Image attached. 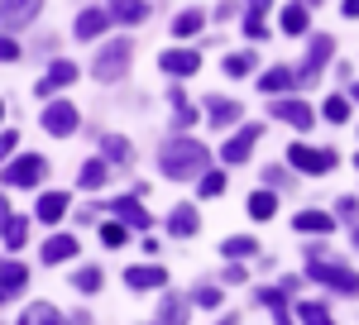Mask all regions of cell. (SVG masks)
<instances>
[{
  "label": "cell",
  "instance_id": "35",
  "mask_svg": "<svg viewBox=\"0 0 359 325\" xmlns=\"http://www.w3.org/2000/svg\"><path fill=\"white\" fill-rule=\"evenodd\" d=\"M326 316H331V311H326V306H316V301H302V306H297V321H326Z\"/></svg>",
  "mask_w": 359,
  "mask_h": 325
},
{
  "label": "cell",
  "instance_id": "50",
  "mask_svg": "<svg viewBox=\"0 0 359 325\" xmlns=\"http://www.w3.org/2000/svg\"><path fill=\"white\" fill-rule=\"evenodd\" d=\"M355 167H359V158H355Z\"/></svg>",
  "mask_w": 359,
  "mask_h": 325
},
{
  "label": "cell",
  "instance_id": "42",
  "mask_svg": "<svg viewBox=\"0 0 359 325\" xmlns=\"http://www.w3.org/2000/svg\"><path fill=\"white\" fill-rule=\"evenodd\" d=\"M340 216L350 220V225H359V201H355V196H345V201H340Z\"/></svg>",
  "mask_w": 359,
  "mask_h": 325
},
{
  "label": "cell",
  "instance_id": "20",
  "mask_svg": "<svg viewBox=\"0 0 359 325\" xmlns=\"http://www.w3.org/2000/svg\"><path fill=\"white\" fill-rule=\"evenodd\" d=\"M106 177H111V167H106V162H101V158H91V162H86V167H82V172H77V182H82L86 191L106 187Z\"/></svg>",
  "mask_w": 359,
  "mask_h": 325
},
{
  "label": "cell",
  "instance_id": "14",
  "mask_svg": "<svg viewBox=\"0 0 359 325\" xmlns=\"http://www.w3.org/2000/svg\"><path fill=\"white\" fill-rule=\"evenodd\" d=\"M62 216H67V191H48V196H39V220H43V225H57Z\"/></svg>",
  "mask_w": 359,
  "mask_h": 325
},
{
  "label": "cell",
  "instance_id": "9",
  "mask_svg": "<svg viewBox=\"0 0 359 325\" xmlns=\"http://www.w3.org/2000/svg\"><path fill=\"white\" fill-rule=\"evenodd\" d=\"M43 0H0V25H29Z\"/></svg>",
  "mask_w": 359,
  "mask_h": 325
},
{
  "label": "cell",
  "instance_id": "11",
  "mask_svg": "<svg viewBox=\"0 0 359 325\" xmlns=\"http://www.w3.org/2000/svg\"><path fill=\"white\" fill-rule=\"evenodd\" d=\"M196 67H201V53H192V48H172V53H163V72H172V77H192Z\"/></svg>",
  "mask_w": 359,
  "mask_h": 325
},
{
  "label": "cell",
  "instance_id": "19",
  "mask_svg": "<svg viewBox=\"0 0 359 325\" xmlns=\"http://www.w3.org/2000/svg\"><path fill=\"white\" fill-rule=\"evenodd\" d=\"M297 230H302V235H331L335 220L321 216V211H302V216H297Z\"/></svg>",
  "mask_w": 359,
  "mask_h": 325
},
{
  "label": "cell",
  "instance_id": "12",
  "mask_svg": "<svg viewBox=\"0 0 359 325\" xmlns=\"http://www.w3.org/2000/svg\"><path fill=\"white\" fill-rule=\"evenodd\" d=\"M25 263H15V258H0V301L10 297V292H20L25 287Z\"/></svg>",
  "mask_w": 359,
  "mask_h": 325
},
{
  "label": "cell",
  "instance_id": "18",
  "mask_svg": "<svg viewBox=\"0 0 359 325\" xmlns=\"http://www.w3.org/2000/svg\"><path fill=\"white\" fill-rule=\"evenodd\" d=\"M111 15L125 25H139V20H149V5L144 0H111Z\"/></svg>",
  "mask_w": 359,
  "mask_h": 325
},
{
  "label": "cell",
  "instance_id": "17",
  "mask_svg": "<svg viewBox=\"0 0 359 325\" xmlns=\"http://www.w3.org/2000/svg\"><path fill=\"white\" fill-rule=\"evenodd\" d=\"M72 77H77V67H72V62H53V67H48V77L39 81V96H48V91H57V86H67Z\"/></svg>",
  "mask_w": 359,
  "mask_h": 325
},
{
  "label": "cell",
  "instance_id": "24",
  "mask_svg": "<svg viewBox=\"0 0 359 325\" xmlns=\"http://www.w3.org/2000/svg\"><path fill=\"white\" fill-rule=\"evenodd\" d=\"M206 110H211L216 125H230V120L240 115V106H235V101H221V96H206Z\"/></svg>",
  "mask_w": 359,
  "mask_h": 325
},
{
  "label": "cell",
  "instance_id": "31",
  "mask_svg": "<svg viewBox=\"0 0 359 325\" xmlns=\"http://www.w3.org/2000/svg\"><path fill=\"white\" fill-rule=\"evenodd\" d=\"M43 321H57V306L39 301V306H29V311H25V325H43Z\"/></svg>",
  "mask_w": 359,
  "mask_h": 325
},
{
  "label": "cell",
  "instance_id": "39",
  "mask_svg": "<svg viewBox=\"0 0 359 325\" xmlns=\"http://www.w3.org/2000/svg\"><path fill=\"white\" fill-rule=\"evenodd\" d=\"M221 191H225V177H221V172L201 177V196H221Z\"/></svg>",
  "mask_w": 359,
  "mask_h": 325
},
{
  "label": "cell",
  "instance_id": "48",
  "mask_svg": "<svg viewBox=\"0 0 359 325\" xmlns=\"http://www.w3.org/2000/svg\"><path fill=\"white\" fill-rule=\"evenodd\" d=\"M355 244H359V225H355Z\"/></svg>",
  "mask_w": 359,
  "mask_h": 325
},
{
  "label": "cell",
  "instance_id": "7",
  "mask_svg": "<svg viewBox=\"0 0 359 325\" xmlns=\"http://www.w3.org/2000/svg\"><path fill=\"white\" fill-rule=\"evenodd\" d=\"M259 134H264L259 125H245V130H240V134H235V139H225L221 158H225V162H245L249 153H254V139H259Z\"/></svg>",
  "mask_w": 359,
  "mask_h": 325
},
{
  "label": "cell",
  "instance_id": "40",
  "mask_svg": "<svg viewBox=\"0 0 359 325\" xmlns=\"http://www.w3.org/2000/svg\"><path fill=\"white\" fill-rule=\"evenodd\" d=\"M15 57H20V43H15V39H5V34H0V62H15Z\"/></svg>",
  "mask_w": 359,
  "mask_h": 325
},
{
  "label": "cell",
  "instance_id": "41",
  "mask_svg": "<svg viewBox=\"0 0 359 325\" xmlns=\"http://www.w3.org/2000/svg\"><path fill=\"white\" fill-rule=\"evenodd\" d=\"M245 29H249V39H264V34H269L264 15H249V20H245Z\"/></svg>",
  "mask_w": 359,
  "mask_h": 325
},
{
  "label": "cell",
  "instance_id": "13",
  "mask_svg": "<svg viewBox=\"0 0 359 325\" xmlns=\"http://www.w3.org/2000/svg\"><path fill=\"white\" fill-rule=\"evenodd\" d=\"M273 115L287 120V125H297V130L311 125V106H306V101H273Z\"/></svg>",
  "mask_w": 359,
  "mask_h": 325
},
{
  "label": "cell",
  "instance_id": "32",
  "mask_svg": "<svg viewBox=\"0 0 359 325\" xmlns=\"http://www.w3.org/2000/svg\"><path fill=\"white\" fill-rule=\"evenodd\" d=\"M196 29H201V15H196V10H182V15L172 20V34H182V39H187V34H196Z\"/></svg>",
  "mask_w": 359,
  "mask_h": 325
},
{
  "label": "cell",
  "instance_id": "51",
  "mask_svg": "<svg viewBox=\"0 0 359 325\" xmlns=\"http://www.w3.org/2000/svg\"><path fill=\"white\" fill-rule=\"evenodd\" d=\"M316 5H321V0H316Z\"/></svg>",
  "mask_w": 359,
  "mask_h": 325
},
{
  "label": "cell",
  "instance_id": "6",
  "mask_svg": "<svg viewBox=\"0 0 359 325\" xmlns=\"http://www.w3.org/2000/svg\"><path fill=\"white\" fill-rule=\"evenodd\" d=\"M287 162L302 167V172H326V167H335V153H316V148H306V144H292V148H287Z\"/></svg>",
  "mask_w": 359,
  "mask_h": 325
},
{
  "label": "cell",
  "instance_id": "46",
  "mask_svg": "<svg viewBox=\"0 0 359 325\" xmlns=\"http://www.w3.org/2000/svg\"><path fill=\"white\" fill-rule=\"evenodd\" d=\"M345 15L355 20V15H359V0H345Z\"/></svg>",
  "mask_w": 359,
  "mask_h": 325
},
{
  "label": "cell",
  "instance_id": "4",
  "mask_svg": "<svg viewBox=\"0 0 359 325\" xmlns=\"http://www.w3.org/2000/svg\"><path fill=\"white\" fill-rule=\"evenodd\" d=\"M39 177H43V158H34V153L5 167V187H39Z\"/></svg>",
  "mask_w": 359,
  "mask_h": 325
},
{
  "label": "cell",
  "instance_id": "10",
  "mask_svg": "<svg viewBox=\"0 0 359 325\" xmlns=\"http://www.w3.org/2000/svg\"><path fill=\"white\" fill-rule=\"evenodd\" d=\"M106 211H115V216L125 220V225H135V230H149V225H154V216H149V211L139 206L135 196H120L115 206H106Z\"/></svg>",
  "mask_w": 359,
  "mask_h": 325
},
{
  "label": "cell",
  "instance_id": "3",
  "mask_svg": "<svg viewBox=\"0 0 359 325\" xmlns=\"http://www.w3.org/2000/svg\"><path fill=\"white\" fill-rule=\"evenodd\" d=\"M130 53H135V48H130L125 39H115V43H106V48L96 53V62H91V72H96L101 81H115L120 72H125V67H130Z\"/></svg>",
  "mask_w": 359,
  "mask_h": 325
},
{
  "label": "cell",
  "instance_id": "33",
  "mask_svg": "<svg viewBox=\"0 0 359 325\" xmlns=\"http://www.w3.org/2000/svg\"><path fill=\"white\" fill-rule=\"evenodd\" d=\"M326 120H331V125H345V120H350V101H345V96H331V101H326Z\"/></svg>",
  "mask_w": 359,
  "mask_h": 325
},
{
  "label": "cell",
  "instance_id": "21",
  "mask_svg": "<svg viewBox=\"0 0 359 325\" xmlns=\"http://www.w3.org/2000/svg\"><path fill=\"white\" fill-rule=\"evenodd\" d=\"M331 34H321V39H316V43H311V57H306V77H316V72H321V67H326V57H331Z\"/></svg>",
  "mask_w": 359,
  "mask_h": 325
},
{
  "label": "cell",
  "instance_id": "27",
  "mask_svg": "<svg viewBox=\"0 0 359 325\" xmlns=\"http://www.w3.org/2000/svg\"><path fill=\"white\" fill-rule=\"evenodd\" d=\"M101 148H106L115 162H130V158H135V148H130L125 139H115V134H101Z\"/></svg>",
  "mask_w": 359,
  "mask_h": 325
},
{
  "label": "cell",
  "instance_id": "29",
  "mask_svg": "<svg viewBox=\"0 0 359 325\" xmlns=\"http://www.w3.org/2000/svg\"><path fill=\"white\" fill-rule=\"evenodd\" d=\"M101 240L111 244V249H120V244L130 240V225H125V220H111V225H101Z\"/></svg>",
  "mask_w": 359,
  "mask_h": 325
},
{
  "label": "cell",
  "instance_id": "22",
  "mask_svg": "<svg viewBox=\"0 0 359 325\" xmlns=\"http://www.w3.org/2000/svg\"><path fill=\"white\" fill-rule=\"evenodd\" d=\"M168 230H172V235H196V211L192 206H177V211L168 216Z\"/></svg>",
  "mask_w": 359,
  "mask_h": 325
},
{
  "label": "cell",
  "instance_id": "37",
  "mask_svg": "<svg viewBox=\"0 0 359 325\" xmlns=\"http://www.w3.org/2000/svg\"><path fill=\"white\" fill-rule=\"evenodd\" d=\"M0 235H5V244H25L29 225H25V220H15V216H10V225H5V230H0Z\"/></svg>",
  "mask_w": 359,
  "mask_h": 325
},
{
  "label": "cell",
  "instance_id": "16",
  "mask_svg": "<svg viewBox=\"0 0 359 325\" xmlns=\"http://www.w3.org/2000/svg\"><path fill=\"white\" fill-rule=\"evenodd\" d=\"M106 25H111V15L82 10V15H77V39H96V34H106Z\"/></svg>",
  "mask_w": 359,
  "mask_h": 325
},
{
  "label": "cell",
  "instance_id": "23",
  "mask_svg": "<svg viewBox=\"0 0 359 325\" xmlns=\"http://www.w3.org/2000/svg\"><path fill=\"white\" fill-rule=\"evenodd\" d=\"M278 211V196L273 191H254V196H249V216L254 220H269Z\"/></svg>",
  "mask_w": 359,
  "mask_h": 325
},
{
  "label": "cell",
  "instance_id": "36",
  "mask_svg": "<svg viewBox=\"0 0 359 325\" xmlns=\"http://www.w3.org/2000/svg\"><path fill=\"white\" fill-rule=\"evenodd\" d=\"M196 306H206V311H216V306H221V287H196Z\"/></svg>",
  "mask_w": 359,
  "mask_h": 325
},
{
  "label": "cell",
  "instance_id": "34",
  "mask_svg": "<svg viewBox=\"0 0 359 325\" xmlns=\"http://www.w3.org/2000/svg\"><path fill=\"white\" fill-rule=\"evenodd\" d=\"M72 287H77V292H96V287H101V268H82L72 277Z\"/></svg>",
  "mask_w": 359,
  "mask_h": 325
},
{
  "label": "cell",
  "instance_id": "1",
  "mask_svg": "<svg viewBox=\"0 0 359 325\" xmlns=\"http://www.w3.org/2000/svg\"><path fill=\"white\" fill-rule=\"evenodd\" d=\"M158 167H163V177L182 182V177H192V172L206 167V144H196V139H187V134L168 139L163 148H158Z\"/></svg>",
  "mask_w": 359,
  "mask_h": 325
},
{
  "label": "cell",
  "instance_id": "45",
  "mask_svg": "<svg viewBox=\"0 0 359 325\" xmlns=\"http://www.w3.org/2000/svg\"><path fill=\"white\" fill-rule=\"evenodd\" d=\"M269 10V0H249V15H264Z\"/></svg>",
  "mask_w": 359,
  "mask_h": 325
},
{
  "label": "cell",
  "instance_id": "28",
  "mask_svg": "<svg viewBox=\"0 0 359 325\" xmlns=\"http://www.w3.org/2000/svg\"><path fill=\"white\" fill-rule=\"evenodd\" d=\"M259 86H264V91H287V86H292V72H287V67H273V72L259 77Z\"/></svg>",
  "mask_w": 359,
  "mask_h": 325
},
{
  "label": "cell",
  "instance_id": "44",
  "mask_svg": "<svg viewBox=\"0 0 359 325\" xmlns=\"http://www.w3.org/2000/svg\"><path fill=\"white\" fill-rule=\"evenodd\" d=\"M10 148H15V134H0V158H5Z\"/></svg>",
  "mask_w": 359,
  "mask_h": 325
},
{
  "label": "cell",
  "instance_id": "38",
  "mask_svg": "<svg viewBox=\"0 0 359 325\" xmlns=\"http://www.w3.org/2000/svg\"><path fill=\"white\" fill-rule=\"evenodd\" d=\"M264 306H273L278 321H283V316H287V292H283V287H278V292H264Z\"/></svg>",
  "mask_w": 359,
  "mask_h": 325
},
{
  "label": "cell",
  "instance_id": "43",
  "mask_svg": "<svg viewBox=\"0 0 359 325\" xmlns=\"http://www.w3.org/2000/svg\"><path fill=\"white\" fill-rule=\"evenodd\" d=\"M5 225H10V201L0 196V230H5Z\"/></svg>",
  "mask_w": 359,
  "mask_h": 325
},
{
  "label": "cell",
  "instance_id": "26",
  "mask_svg": "<svg viewBox=\"0 0 359 325\" xmlns=\"http://www.w3.org/2000/svg\"><path fill=\"white\" fill-rule=\"evenodd\" d=\"M306 29V5H287L283 10V34H302Z\"/></svg>",
  "mask_w": 359,
  "mask_h": 325
},
{
  "label": "cell",
  "instance_id": "30",
  "mask_svg": "<svg viewBox=\"0 0 359 325\" xmlns=\"http://www.w3.org/2000/svg\"><path fill=\"white\" fill-rule=\"evenodd\" d=\"M225 72H230V77H249V72H254V53H235V57H225Z\"/></svg>",
  "mask_w": 359,
  "mask_h": 325
},
{
  "label": "cell",
  "instance_id": "2",
  "mask_svg": "<svg viewBox=\"0 0 359 325\" xmlns=\"http://www.w3.org/2000/svg\"><path fill=\"white\" fill-rule=\"evenodd\" d=\"M306 272H311L321 287H335V292H359V272L345 268V263H335V258H326V254H316V249H311V258H306Z\"/></svg>",
  "mask_w": 359,
  "mask_h": 325
},
{
  "label": "cell",
  "instance_id": "49",
  "mask_svg": "<svg viewBox=\"0 0 359 325\" xmlns=\"http://www.w3.org/2000/svg\"><path fill=\"white\" fill-rule=\"evenodd\" d=\"M0 115H5V101H0Z\"/></svg>",
  "mask_w": 359,
  "mask_h": 325
},
{
  "label": "cell",
  "instance_id": "5",
  "mask_svg": "<svg viewBox=\"0 0 359 325\" xmlns=\"http://www.w3.org/2000/svg\"><path fill=\"white\" fill-rule=\"evenodd\" d=\"M43 130H48V134H72V130H77V106H72V101L43 106Z\"/></svg>",
  "mask_w": 359,
  "mask_h": 325
},
{
  "label": "cell",
  "instance_id": "25",
  "mask_svg": "<svg viewBox=\"0 0 359 325\" xmlns=\"http://www.w3.org/2000/svg\"><path fill=\"white\" fill-rule=\"evenodd\" d=\"M221 254H225V258H249V254H259V244L249 240V235H240V240H225Z\"/></svg>",
  "mask_w": 359,
  "mask_h": 325
},
{
  "label": "cell",
  "instance_id": "47",
  "mask_svg": "<svg viewBox=\"0 0 359 325\" xmlns=\"http://www.w3.org/2000/svg\"><path fill=\"white\" fill-rule=\"evenodd\" d=\"M355 101H359V81H355Z\"/></svg>",
  "mask_w": 359,
  "mask_h": 325
},
{
  "label": "cell",
  "instance_id": "8",
  "mask_svg": "<svg viewBox=\"0 0 359 325\" xmlns=\"http://www.w3.org/2000/svg\"><path fill=\"white\" fill-rule=\"evenodd\" d=\"M125 287H135V292H154V287H168V272L139 263V268H125Z\"/></svg>",
  "mask_w": 359,
  "mask_h": 325
},
{
  "label": "cell",
  "instance_id": "15",
  "mask_svg": "<svg viewBox=\"0 0 359 325\" xmlns=\"http://www.w3.org/2000/svg\"><path fill=\"white\" fill-rule=\"evenodd\" d=\"M77 254V240L72 235H53V240L43 244V263H67Z\"/></svg>",
  "mask_w": 359,
  "mask_h": 325
}]
</instances>
